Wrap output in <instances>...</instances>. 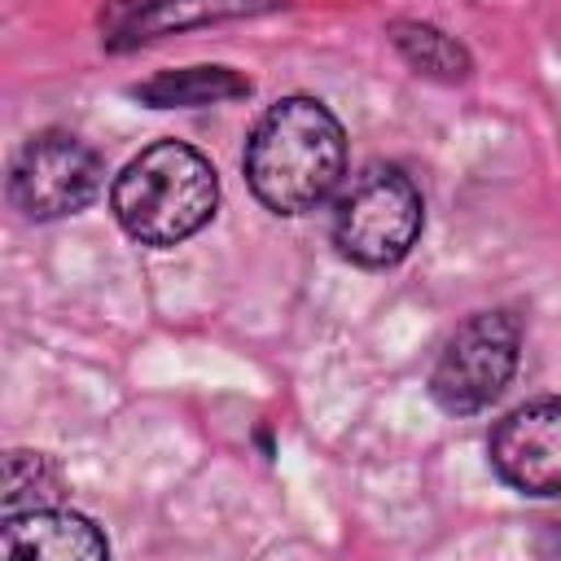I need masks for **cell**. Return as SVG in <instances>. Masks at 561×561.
Wrapping results in <instances>:
<instances>
[{
  "label": "cell",
  "mask_w": 561,
  "mask_h": 561,
  "mask_svg": "<svg viewBox=\"0 0 561 561\" xmlns=\"http://www.w3.org/2000/svg\"><path fill=\"white\" fill-rule=\"evenodd\" d=\"M425 228L416 180L394 162H368L333 202V245L355 267H394L412 254Z\"/></svg>",
  "instance_id": "cell-3"
},
{
  "label": "cell",
  "mask_w": 561,
  "mask_h": 561,
  "mask_svg": "<svg viewBox=\"0 0 561 561\" xmlns=\"http://www.w3.org/2000/svg\"><path fill=\"white\" fill-rule=\"evenodd\" d=\"M491 469L522 495H561V399H530L495 421L486 438Z\"/></svg>",
  "instance_id": "cell-6"
},
{
  "label": "cell",
  "mask_w": 561,
  "mask_h": 561,
  "mask_svg": "<svg viewBox=\"0 0 561 561\" xmlns=\"http://www.w3.org/2000/svg\"><path fill=\"white\" fill-rule=\"evenodd\" d=\"M522 359V324L513 311H473L451 329L434 368H430V399L447 416L486 412L513 381Z\"/></svg>",
  "instance_id": "cell-4"
},
{
  "label": "cell",
  "mask_w": 561,
  "mask_h": 561,
  "mask_svg": "<svg viewBox=\"0 0 561 561\" xmlns=\"http://www.w3.org/2000/svg\"><path fill=\"white\" fill-rule=\"evenodd\" d=\"M254 83L232 70V66H180V70H158L153 79L136 83L131 96L153 110H193V105H224L250 96Z\"/></svg>",
  "instance_id": "cell-9"
},
{
  "label": "cell",
  "mask_w": 561,
  "mask_h": 561,
  "mask_svg": "<svg viewBox=\"0 0 561 561\" xmlns=\"http://www.w3.org/2000/svg\"><path fill=\"white\" fill-rule=\"evenodd\" d=\"M276 4H285V0H140L110 22L105 39H110V48H136V44H149V39H162L175 31L267 13Z\"/></svg>",
  "instance_id": "cell-8"
},
{
  "label": "cell",
  "mask_w": 561,
  "mask_h": 561,
  "mask_svg": "<svg viewBox=\"0 0 561 561\" xmlns=\"http://www.w3.org/2000/svg\"><path fill=\"white\" fill-rule=\"evenodd\" d=\"M105 184L101 153L61 127L35 131L9 162V202L26 219H66L96 202Z\"/></svg>",
  "instance_id": "cell-5"
},
{
  "label": "cell",
  "mask_w": 561,
  "mask_h": 561,
  "mask_svg": "<svg viewBox=\"0 0 561 561\" xmlns=\"http://www.w3.org/2000/svg\"><path fill=\"white\" fill-rule=\"evenodd\" d=\"M386 35H390L394 53H399L416 75H425V79L460 83V79L473 75V57H469V48H465L456 35H447L443 26H434V22H421V18H394V22L386 26Z\"/></svg>",
  "instance_id": "cell-10"
},
{
  "label": "cell",
  "mask_w": 561,
  "mask_h": 561,
  "mask_svg": "<svg viewBox=\"0 0 561 561\" xmlns=\"http://www.w3.org/2000/svg\"><path fill=\"white\" fill-rule=\"evenodd\" d=\"M219 206V175L206 153L184 140L145 145L110 184V210L118 228L153 250H171L202 232Z\"/></svg>",
  "instance_id": "cell-2"
},
{
  "label": "cell",
  "mask_w": 561,
  "mask_h": 561,
  "mask_svg": "<svg viewBox=\"0 0 561 561\" xmlns=\"http://www.w3.org/2000/svg\"><path fill=\"white\" fill-rule=\"evenodd\" d=\"M245 184L272 215H311L346 175V131L337 114L307 92L280 96L254 123L245 153Z\"/></svg>",
  "instance_id": "cell-1"
},
{
  "label": "cell",
  "mask_w": 561,
  "mask_h": 561,
  "mask_svg": "<svg viewBox=\"0 0 561 561\" xmlns=\"http://www.w3.org/2000/svg\"><path fill=\"white\" fill-rule=\"evenodd\" d=\"M0 548L9 557H26V561H101V557H110V539L101 535V526L75 508H57V504L4 517Z\"/></svg>",
  "instance_id": "cell-7"
},
{
  "label": "cell",
  "mask_w": 561,
  "mask_h": 561,
  "mask_svg": "<svg viewBox=\"0 0 561 561\" xmlns=\"http://www.w3.org/2000/svg\"><path fill=\"white\" fill-rule=\"evenodd\" d=\"M61 469L53 465V456L44 451H9L4 456V491H0V508L4 517L26 513V508H44L61 500Z\"/></svg>",
  "instance_id": "cell-11"
}]
</instances>
